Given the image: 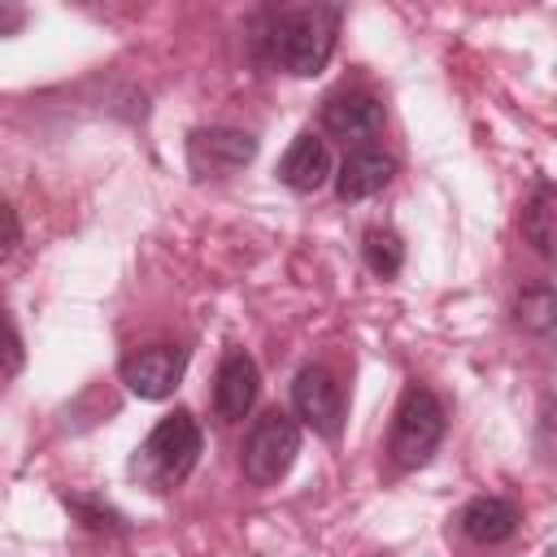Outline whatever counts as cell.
<instances>
[{
    "mask_svg": "<svg viewBox=\"0 0 557 557\" xmlns=\"http://www.w3.org/2000/svg\"><path fill=\"white\" fill-rule=\"evenodd\" d=\"M513 318H518V326L531 331V335H553V322H557L553 287H548V283L527 287V292L518 296V305H513Z\"/></svg>",
    "mask_w": 557,
    "mask_h": 557,
    "instance_id": "9a60e30c",
    "label": "cell"
},
{
    "mask_svg": "<svg viewBox=\"0 0 557 557\" xmlns=\"http://www.w3.org/2000/svg\"><path fill=\"white\" fill-rule=\"evenodd\" d=\"M292 409L313 435L339 440V431H344V387L326 366H305L292 379Z\"/></svg>",
    "mask_w": 557,
    "mask_h": 557,
    "instance_id": "5b68a950",
    "label": "cell"
},
{
    "mask_svg": "<svg viewBox=\"0 0 557 557\" xmlns=\"http://www.w3.org/2000/svg\"><path fill=\"white\" fill-rule=\"evenodd\" d=\"M261 392V370L244 348H226L213 374V409L222 422H244V413L257 405Z\"/></svg>",
    "mask_w": 557,
    "mask_h": 557,
    "instance_id": "9c48e42d",
    "label": "cell"
},
{
    "mask_svg": "<svg viewBox=\"0 0 557 557\" xmlns=\"http://www.w3.org/2000/svg\"><path fill=\"white\" fill-rule=\"evenodd\" d=\"M396 174V157L383 152V148H352L344 157V165L335 170V196L344 205H357V200H370L374 191H383Z\"/></svg>",
    "mask_w": 557,
    "mask_h": 557,
    "instance_id": "8fae6325",
    "label": "cell"
},
{
    "mask_svg": "<svg viewBox=\"0 0 557 557\" xmlns=\"http://www.w3.org/2000/svg\"><path fill=\"white\" fill-rule=\"evenodd\" d=\"M257 157V135L235 126H200L187 135V165L196 178H231Z\"/></svg>",
    "mask_w": 557,
    "mask_h": 557,
    "instance_id": "8992f818",
    "label": "cell"
},
{
    "mask_svg": "<svg viewBox=\"0 0 557 557\" xmlns=\"http://www.w3.org/2000/svg\"><path fill=\"white\" fill-rule=\"evenodd\" d=\"M335 35H339V9L335 4H300V9H283L270 17L265 26V57L296 74V78H313L326 70L331 52H335Z\"/></svg>",
    "mask_w": 557,
    "mask_h": 557,
    "instance_id": "6da1fadb",
    "label": "cell"
},
{
    "mask_svg": "<svg viewBox=\"0 0 557 557\" xmlns=\"http://www.w3.org/2000/svg\"><path fill=\"white\" fill-rule=\"evenodd\" d=\"M448 431V413L431 387H409L396 405L392 435H387V457L396 470H418L435 457L440 440Z\"/></svg>",
    "mask_w": 557,
    "mask_h": 557,
    "instance_id": "3957f363",
    "label": "cell"
},
{
    "mask_svg": "<svg viewBox=\"0 0 557 557\" xmlns=\"http://www.w3.org/2000/svg\"><path fill=\"white\" fill-rule=\"evenodd\" d=\"M553 218H557V191L553 183H540L531 200L522 205V239L548 261L553 257Z\"/></svg>",
    "mask_w": 557,
    "mask_h": 557,
    "instance_id": "4fadbf2b",
    "label": "cell"
},
{
    "mask_svg": "<svg viewBox=\"0 0 557 557\" xmlns=\"http://www.w3.org/2000/svg\"><path fill=\"white\" fill-rule=\"evenodd\" d=\"M518 522H522V513H518V505L505 500V496H474V500L457 513L461 535H466L470 544H483V548L505 544V540L518 531Z\"/></svg>",
    "mask_w": 557,
    "mask_h": 557,
    "instance_id": "7c38bea8",
    "label": "cell"
},
{
    "mask_svg": "<svg viewBox=\"0 0 557 557\" xmlns=\"http://www.w3.org/2000/svg\"><path fill=\"white\" fill-rule=\"evenodd\" d=\"M296 453H300V422L283 409H265L239 444L244 479L257 487H270L296 466Z\"/></svg>",
    "mask_w": 557,
    "mask_h": 557,
    "instance_id": "277c9868",
    "label": "cell"
},
{
    "mask_svg": "<svg viewBox=\"0 0 557 557\" xmlns=\"http://www.w3.org/2000/svg\"><path fill=\"white\" fill-rule=\"evenodd\" d=\"M544 557H557V548H544Z\"/></svg>",
    "mask_w": 557,
    "mask_h": 557,
    "instance_id": "ffe728a7",
    "label": "cell"
},
{
    "mask_svg": "<svg viewBox=\"0 0 557 557\" xmlns=\"http://www.w3.org/2000/svg\"><path fill=\"white\" fill-rule=\"evenodd\" d=\"M361 257H366L370 274L396 278L400 265H405V244H400V235H396L392 226H370V231L361 235Z\"/></svg>",
    "mask_w": 557,
    "mask_h": 557,
    "instance_id": "5bb4252c",
    "label": "cell"
},
{
    "mask_svg": "<svg viewBox=\"0 0 557 557\" xmlns=\"http://www.w3.org/2000/svg\"><path fill=\"white\" fill-rule=\"evenodd\" d=\"M331 178H335L331 144L322 135H313V131H300L292 139V148L283 152V161H278V183L292 187V191H300V196H309V191L326 187Z\"/></svg>",
    "mask_w": 557,
    "mask_h": 557,
    "instance_id": "30bf717a",
    "label": "cell"
},
{
    "mask_svg": "<svg viewBox=\"0 0 557 557\" xmlns=\"http://www.w3.org/2000/svg\"><path fill=\"white\" fill-rule=\"evenodd\" d=\"M26 17H30V13H26L22 4H13V0H0V39H4V35H17V30L26 26Z\"/></svg>",
    "mask_w": 557,
    "mask_h": 557,
    "instance_id": "d6986e66",
    "label": "cell"
},
{
    "mask_svg": "<svg viewBox=\"0 0 557 557\" xmlns=\"http://www.w3.org/2000/svg\"><path fill=\"white\" fill-rule=\"evenodd\" d=\"M200 448H205L200 422H196L187 409H174V413H165V418L144 435V444L131 453V479H139V483L152 487V492H174V487L187 483V474L196 470Z\"/></svg>",
    "mask_w": 557,
    "mask_h": 557,
    "instance_id": "7a4b0ae2",
    "label": "cell"
},
{
    "mask_svg": "<svg viewBox=\"0 0 557 557\" xmlns=\"http://www.w3.org/2000/svg\"><path fill=\"white\" fill-rule=\"evenodd\" d=\"M17 244H22V218H17V209L0 196V261H9V257L17 252Z\"/></svg>",
    "mask_w": 557,
    "mask_h": 557,
    "instance_id": "ac0fdd59",
    "label": "cell"
},
{
    "mask_svg": "<svg viewBox=\"0 0 557 557\" xmlns=\"http://www.w3.org/2000/svg\"><path fill=\"white\" fill-rule=\"evenodd\" d=\"M65 505L87 522V527H96V531H113V535H122L126 531V522H122V513L113 509V505H104V500H96V496H65Z\"/></svg>",
    "mask_w": 557,
    "mask_h": 557,
    "instance_id": "2e32d148",
    "label": "cell"
},
{
    "mask_svg": "<svg viewBox=\"0 0 557 557\" xmlns=\"http://www.w3.org/2000/svg\"><path fill=\"white\" fill-rule=\"evenodd\" d=\"M183 370H187V348H178V344H148V348H135V352L122 357V366H117L122 383H126L139 400H165V396L183 383Z\"/></svg>",
    "mask_w": 557,
    "mask_h": 557,
    "instance_id": "52a82bcc",
    "label": "cell"
},
{
    "mask_svg": "<svg viewBox=\"0 0 557 557\" xmlns=\"http://www.w3.org/2000/svg\"><path fill=\"white\" fill-rule=\"evenodd\" d=\"M26 366V348H22V335L9 318V309L0 305V383H9L17 370Z\"/></svg>",
    "mask_w": 557,
    "mask_h": 557,
    "instance_id": "e0dca14e",
    "label": "cell"
},
{
    "mask_svg": "<svg viewBox=\"0 0 557 557\" xmlns=\"http://www.w3.org/2000/svg\"><path fill=\"white\" fill-rule=\"evenodd\" d=\"M383 100L370 96V91H339L322 104V126L331 139H344V144H357V148H370L374 135H383Z\"/></svg>",
    "mask_w": 557,
    "mask_h": 557,
    "instance_id": "ba28073f",
    "label": "cell"
}]
</instances>
